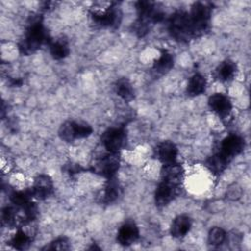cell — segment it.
Here are the masks:
<instances>
[{
  "label": "cell",
  "mask_w": 251,
  "mask_h": 251,
  "mask_svg": "<svg viewBox=\"0 0 251 251\" xmlns=\"http://www.w3.org/2000/svg\"><path fill=\"white\" fill-rule=\"evenodd\" d=\"M47 39L48 34L40 17H33L28 24L24 39L20 42V52L24 55H30L37 51Z\"/></svg>",
  "instance_id": "obj_1"
},
{
  "label": "cell",
  "mask_w": 251,
  "mask_h": 251,
  "mask_svg": "<svg viewBox=\"0 0 251 251\" xmlns=\"http://www.w3.org/2000/svg\"><path fill=\"white\" fill-rule=\"evenodd\" d=\"M168 26L172 37L179 42H187L195 37L189 15L184 11L175 12L169 19Z\"/></svg>",
  "instance_id": "obj_2"
},
{
  "label": "cell",
  "mask_w": 251,
  "mask_h": 251,
  "mask_svg": "<svg viewBox=\"0 0 251 251\" xmlns=\"http://www.w3.org/2000/svg\"><path fill=\"white\" fill-rule=\"evenodd\" d=\"M211 12V7L206 3L196 2L191 6V10L188 15L195 37L205 33L209 29Z\"/></svg>",
  "instance_id": "obj_3"
},
{
  "label": "cell",
  "mask_w": 251,
  "mask_h": 251,
  "mask_svg": "<svg viewBox=\"0 0 251 251\" xmlns=\"http://www.w3.org/2000/svg\"><path fill=\"white\" fill-rule=\"evenodd\" d=\"M92 131L93 128L91 126L85 122L67 121L60 126L58 134L62 140L73 142L75 139L88 137L91 135Z\"/></svg>",
  "instance_id": "obj_4"
},
{
  "label": "cell",
  "mask_w": 251,
  "mask_h": 251,
  "mask_svg": "<svg viewBox=\"0 0 251 251\" xmlns=\"http://www.w3.org/2000/svg\"><path fill=\"white\" fill-rule=\"evenodd\" d=\"M138 18L137 20L152 26L159 23L164 18L163 11L158 7V4L152 1H138L135 4Z\"/></svg>",
  "instance_id": "obj_5"
},
{
  "label": "cell",
  "mask_w": 251,
  "mask_h": 251,
  "mask_svg": "<svg viewBox=\"0 0 251 251\" xmlns=\"http://www.w3.org/2000/svg\"><path fill=\"white\" fill-rule=\"evenodd\" d=\"M103 146L112 153H118L126 143V131L124 127H111L101 136Z\"/></svg>",
  "instance_id": "obj_6"
},
{
  "label": "cell",
  "mask_w": 251,
  "mask_h": 251,
  "mask_svg": "<svg viewBox=\"0 0 251 251\" xmlns=\"http://www.w3.org/2000/svg\"><path fill=\"white\" fill-rule=\"evenodd\" d=\"M120 168V157L118 153L109 152L95 162L93 165V172L107 178L115 176Z\"/></svg>",
  "instance_id": "obj_7"
},
{
  "label": "cell",
  "mask_w": 251,
  "mask_h": 251,
  "mask_svg": "<svg viewBox=\"0 0 251 251\" xmlns=\"http://www.w3.org/2000/svg\"><path fill=\"white\" fill-rule=\"evenodd\" d=\"M91 17L94 23L103 27H117L121 22L122 14L120 9L115 6H109L102 11H92Z\"/></svg>",
  "instance_id": "obj_8"
},
{
  "label": "cell",
  "mask_w": 251,
  "mask_h": 251,
  "mask_svg": "<svg viewBox=\"0 0 251 251\" xmlns=\"http://www.w3.org/2000/svg\"><path fill=\"white\" fill-rule=\"evenodd\" d=\"M180 189V185H176L170 181L161 179L155 190V203L157 207H165L176 197Z\"/></svg>",
  "instance_id": "obj_9"
},
{
  "label": "cell",
  "mask_w": 251,
  "mask_h": 251,
  "mask_svg": "<svg viewBox=\"0 0 251 251\" xmlns=\"http://www.w3.org/2000/svg\"><path fill=\"white\" fill-rule=\"evenodd\" d=\"M244 146L245 142L241 136L237 134H230L223 139L218 153L230 162L244 150Z\"/></svg>",
  "instance_id": "obj_10"
},
{
  "label": "cell",
  "mask_w": 251,
  "mask_h": 251,
  "mask_svg": "<svg viewBox=\"0 0 251 251\" xmlns=\"http://www.w3.org/2000/svg\"><path fill=\"white\" fill-rule=\"evenodd\" d=\"M208 105L211 111L222 119L228 117L232 110V105L229 98L224 93H215L210 96L208 99Z\"/></svg>",
  "instance_id": "obj_11"
},
{
  "label": "cell",
  "mask_w": 251,
  "mask_h": 251,
  "mask_svg": "<svg viewBox=\"0 0 251 251\" xmlns=\"http://www.w3.org/2000/svg\"><path fill=\"white\" fill-rule=\"evenodd\" d=\"M139 237V229L134 222L127 221L121 226L117 234V241L123 246L134 243Z\"/></svg>",
  "instance_id": "obj_12"
},
{
  "label": "cell",
  "mask_w": 251,
  "mask_h": 251,
  "mask_svg": "<svg viewBox=\"0 0 251 251\" xmlns=\"http://www.w3.org/2000/svg\"><path fill=\"white\" fill-rule=\"evenodd\" d=\"M33 197L43 200L51 195L53 192V181L47 175H39L34 178L33 185L31 187Z\"/></svg>",
  "instance_id": "obj_13"
},
{
  "label": "cell",
  "mask_w": 251,
  "mask_h": 251,
  "mask_svg": "<svg viewBox=\"0 0 251 251\" xmlns=\"http://www.w3.org/2000/svg\"><path fill=\"white\" fill-rule=\"evenodd\" d=\"M177 153V147L172 141H162L157 146V157L163 165L176 163Z\"/></svg>",
  "instance_id": "obj_14"
},
{
  "label": "cell",
  "mask_w": 251,
  "mask_h": 251,
  "mask_svg": "<svg viewBox=\"0 0 251 251\" xmlns=\"http://www.w3.org/2000/svg\"><path fill=\"white\" fill-rule=\"evenodd\" d=\"M122 189L119 181L113 176L108 178L104 189L100 193V201L104 204H111L115 202L121 195Z\"/></svg>",
  "instance_id": "obj_15"
},
{
  "label": "cell",
  "mask_w": 251,
  "mask_h": 251,
  "mask_svg": "<svg viewBox=\"0 0 251 251\" xmlns=\"http://www.w3.org/2000/svg\"><path fill=\"white\" fill-rule=\"evenodd\" d=\"M192 226L191 219L186 215H179L173 221L170 232L175 238L184 237L190 230Z\"/></svg>",
  "instance_id": "obj_16"
},
{
  "label": "cell",
  "mask_w": 251,
  "mask_h": 251,
  "mask_svg": "<svg viewBox=\"0 0 251 251\" xmlns=\"http://www.w3.org/2000/svg\"><path fill=\"white\" fill-rule=\"evenodd\" d=\"M237 72V66L233 61L226 60L222 62L215 70V77L222 81L227 82L233 79Z\"/></svg>",
  "instance_id": "obj_17"
},
{
  "label": "cell",
  "mask_w": 251,
  "mask_h": 251,
  "mask_svg": "<svg viewBox=\"0 0 251 251\" xmlns=\"http://www.w3.org/2000/svg\"><path fill=\"white\" fill-rule=\"evenodd\" d=\"M174 67V57L166 49L161 50L160 56L153 63V71L157 75H165L169 73Z\"/></svg>",
  "instance_id": "obj_18"
},
{
  "label": "cell",
  "mask_w": 251,
  "mask_h": 251,
  "mask_svg": "<svg viewBox=\"0 0 251 251\" xmlns=\"http://www.w3.org/2000/svg\"><path fill=\"white\" fill-rule=\"evenodd\" d=\"M206 86H207V80L205 76H203L199 73H196L188 80L186 93L188 96H191V97L198 96L205 91Z\"/></svg>",
  "instance_id": "obj_19"
},
{
  "label": "cell",
  "mask_w": 251,
  "mask_h": 251,
  "mask_svg": "<svg viewBox=\"0 0 251 251\" xmlns=\"http://www.w3.org/2000/svg\"><path fill=\"white\" fill-rule=\"evenodd\" d=\"M115 90L116 93L126 102H129L134 98L133 87L130 81L126 77H122L116 81Z\"/></svg>",
  "instance_id": "obj_20"
},
{
  "label": "cell",
  "mask_w": 251,
  "mask_h": 251,
  "mask_svg": "<svg viewBox=\"0 0 251 251\" xmlns=\"http://www.w3.org/2000/svg\"><path fill=\"white\" fill-rule=\"evenodd\" d=\"M230 162L223 157L220 153H216L208 158L206 161L207 168L215 175H221Z\"/></svg>",
  "instance_id": "obj_21"
},
{
  "label": "cell",
  "mask_w": 251,
  "mask_h": 251,
  "mask_svg": "<svg viewBox=\"0 0 251 251\" xmlns=\"http://www.w3.org/2000/svg\"><path fill=\"white\" fill-rule=\"evenodd\" d=\"M49 50H50V54H51L52 58L55 60L65 59L70 54V47H69L68 43L63 39H59V40L50 42Z\"/></svg>",
  "instance_id": "obj_22"
},
{
  "label": "cell",
  "mask_w": 251,
  "mask_h": 251,
  "mask_svg": "<svg viewBox=\"0 0 251 251\" xmlns=\"http://www.w3.org/2000/svg\"><path fill=\"white\" fill-rule=\"evenodd\" d=\"M32 241V238L30 235L25 233L23 229H18L17 232L13 235V237L10 240V244L19 250L26 249Z\"/></svg>",
  "instance_id": "obj_23"
},
{
  "label": "cell",
  "mask_w": 251,
  "mask_h": 251,
  "mask_svg": "<svg viewBox=\"0 0 251 251\" xmlns=\"http://www.w3.org/2000/svg\"><path fill=\"white\" fill-rule=\"evenodd\" d=\"M33 195L31 190H25V191H15L11 194L10 199L11 202L16 207H24L29 202H31Z\"/></svg>",
  "instance_id": "obj_24"
},
{
  "label": "cell",
  "mask_w": 251,
  "mask_h": 251,
  "mask_svg": "<svg viewBox=\"0 0 251 251\" xmlns=\"http://www.w3.org/2000/svg\"><path fill=\"white\" fill-rule=\"evenodd\" d=\"M226 239V231L219 226H214L208 233V242L213 246H220Z\"/></svg>",
  "instance_id": "obj_25"
},
{
  "label": "cell",
  "mask_w": 251,
  "mask_h": 251,
  "mask_svg": "<svg viewBox=\"0 0 251 251\" xmlns=\"http://www.w3.org/2000/svg\"><path fill=\"white\" fill-rule=\"evenodd\" d=\"M17 209L14 207H6L2 211V220L3 222L10 226H16L19 223V217Z\"/></svg>",
  "instance_id": "obj_26"
},
{
  "label": "cell",
  "mask_w": 251,
  "mask_h": 251,
  "mask_svg": "<svg viewBox=\"0 0 251 251\" xmlns=\"http://www.w3.org/2000/svg\"><path fill=\"white\" fill-rule=\"evenodd\" d=\"M44 249L48 250H68L70 249V241L67 237L61 236L56 238L50 243L49 246H46Z\"/></svg>",
  "instance_id": "obj_27"
},
{
  "label": "cell",
  "mask_w": 251,
  "mask_h": 251,
  "mask_svg": "<svg viewBox=\"0 0 251 251\" xmlns=\"http://www.w3.org/2000/svg\"><path fill=\"white\" fill-rule=\"evenodd\" d=\"M240 195H241V189L236 184H233L227 190V196L230 199H237L240 197Z\"/></svg>",
  "instance_id": "obj_28"
}]
</instances>
